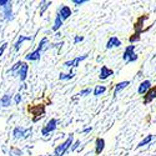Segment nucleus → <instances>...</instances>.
<instances>
[{
    "label": "nucleus",
    "mask_w": 156,
    "mask_h": 156,
    "mask_svg": "<svg viewBox=\"0 0 156 156\" xmlns=\"http://www.w3.org/2000/svg\"><path fill=\"white\" fill-rule=\"evenodd\" d=\"M11 73H16V75L19 76V79L21 83H24L28 77V71H29V65L25 61H18L12 65V68L10 69Z\"/></svg>",
    "instance_id": "obj_1"
},
{
    "label": "nucleus",
    "mask_w": 156,
    "mask_h": 156,
    "mask_svg": "<svg viewBox=\"0 0 156 156\" xmlns=\"http://www.w3.org/2000/svg\"><path fill=\"white\" fill-rule=\"evenodd\" d=\"M48 44V37H43L40 43H39L37 48L34 50V51H30L29 54H27V56H25V60L27 61H37V60H40L41 58V53H43V50L45 49V45Z\"/></svg>",
    "instance_id": "obj_2"
},
{
    "label": "nucleus",
    "mask_w": 156,
    "mask_h": 156,
    "mask_svg": "<svg viewBox=\"0 0 156 156\" xmlns=\"http://www.w3.org/2000/svg\"><path fill=\"white\" fill-rule=\"evenodd\" d=\"M73 144H74V135L70 134V136H69L66 140H65L62 144H60V145H58V146L55 147V150H54V156H64L65 152L69 150V147L73 146Z\"/></svg>",
    "instance_id": "obj_3"
},
{
    "label": "nucleus",
    "mask_w": 156,
    "mask_h": 156,
    "mask_svg": "<svg viewBox=\"0 0 156 156\" xmlns=\"http://www.w3.org/2000/svg\"><path fill=\"white\" fill-rule=\"evenodd\" d=\"M28 111H29L31 115H34V119H33L34 122L39 121V120L43 119L44 116H45V106L43 105V104H40V105L29 106V108H28Z\"/></svg>",
    "instance_id": "obj_4"
},
{
    "label": "nucleus",
    "mask_w": 156,
    "mask_h": 156,
    "mask_svg": "<svg viewBox=\"0 0 156 156\" xmlns=\"http://www.w3.org/2000/svg\"><path fill=\"white\" fill-rule=\"evenodd\" d=\"M135 48H136V46L133 45V44L125 48L124 53H122V59H124L125 62H135V61L139 59L137 54L135 53Z\"/></svg>",
    "instance_id": "obj_5"
},
{
    "label": "nucleus",
    "mask_w": 156,
    "mask_h": 156,
    "mask_svg": "<svg viewBox=\"0 0 156 156\" xmlns=\"http://www.w3.org/2000/svg\"><path fill=\"white\" fill-rule=\"evenodd\" d=\"M31 135V127L25 129L23 126H16L14 130H12V137L15 140L19 139H28Z\"/></svg>",
    "instance_id": "obj_6"
},
{
    "label": "nucleus",
    "mask_w": 156,
    "mask_h": 156,
    "mask_svg": "<svg viewBox=\"0 0 156 156\" xmlns=\"http://www.w3.org/2000/svg\"><path fill=\"white\" fill-rule=\"evenodd\" d=\"M58 124H59L58 119H55V118L50 119V120L45 124V126L43 127V130H41V135H44V136H49L51 133H54L55 130L58 129Z\"/></svg>",
    "instance_id": "obj_7"
},
{
    "label": "nucleus",
    "mask_w": 156,
    "mask_h": 156,
    "mask_svg": "<svg viewBox=\"0 0 156 156\" xmlns=\"http://www.w3.org/2000/svg\"><path fill=\"white\" fill-rule=\"evenodd\" d=\"M85 59H87V54L81 55V56H77V58H75V59H73V60H69V61H65V62L62 64V66L68 68V69L77 68V66L80 65V62H81V61H84Z\"/></svg>",
    "instance_id": "obj_8"
},
{
    "label": "nucleus",
    "mask_w": 156,
    "mask_h": 156,
    "mask_svg": "<svg viewBox=\"0 0 156 156\" xmlns=\"http://www.w3.org/2000/svg\"><path fill=\"white\" fill-rule=\"evenodd\" d=\"M58 15H60V18L62 20H66L73 15V10L68 5H61L59 8V10H58Z\"/></svg>",
    "instance_id": "obj_9"
},
{
    "label": "nucleus",
    "mask_w": 156,
    "mask_h": 156,
    "mask_svg": "<svg viewBox=\"0 0 156 156\" xmlns=\"http://www.w3.org/2000/svg\"><path fill=\"white\" fill-rule=\"evenodd\" d=\"M112 75H114V70L108 68L106 65H102L101 69H100V73H99V79L100 80H106V79H109V77L112 76Z\"/></svg>",
    "instance_id": "obj_10"
},
{
    "label": "nucleus",
    "mask_w": 156,
    "mask_h": 156,
    "mask_svg": "<svg viewBox=\"0 0 156 156\" xmlns=\"http://www.w3.org/2000/svg\"><path fill=\"white\" fill-rule=\"evenodd\" d=\"M150 89H151V81H150V80H145V81H142V83L139 85L137 94H139V95H142V96H145L146 93L149 91Z\"/></svg>",
    "instance_id": "obj_11"
},
{
    "label": "nucleus",
    "mask_w": 156,
    "mask_h": 156,
    "mask_svg": "<svg viewBox=\"0 0 156 156\" xmlns=\"http://www.w3.org/2000/svg\"><path fill=\"white\" fill-rule=\"evenodd\" d=\"M130 85V81H120V83H118L115 85V87H114V98H116L119 95V93H121L124 89H126L127 86Z\"/></svg>",
    "instance_id": "obj_12"
},
{
    "label": "nucleus",
    "mask_w": 156,
    "mask_h": 156,
    "mask_svg": "<svg viewBox=\"0 0 156 156\" xmlns=\"http://www.w3.org/2000/svg\"><path fill=\"white\" fill-rule=\"evenodd\" d=\"M122 45L121 40H119L116 36H111L108 43H106V49H114V48H120Z\"/></svg>",
    "instance_id": "obj_13"
},
{
    "label": "nucleus",
    "mask_w": 156,
    "mask_h": 156,
    "mask_svg": "<svg viewBox=\"0 0 156 156\" xmlns=\"http://www.w3.org/2000/svg\"><path fill=\"white\" fill-rule=\"evenodd\" d=\"M104 149H105V140L102 137H98L95 140V154L100 155L104 151Z\"/></svg>",
    "instance_id": "obj_14"
},
{
    "label": "nucleus",
    "mask_w": 156,
    "mask_h": 156,
    "mask_svg": "<svg viewBox=\"0 0 156 156\" xmlns=\"http://www.w3.org/2000/svg\"><path fill=\"white\" fill-rule=\"evenodd\" d=\"M155 99H156V86L151 87L149 91L146 93V95L144 96V104H149V102H151Z\"/></svg>",
    "instance_id": "obj_15"
},
{
    "label": "nucleus",
    "mask_w": 156,
    "mask_h": 156,
    "mask_svg": "<svg viewBox=\"0 0 156 156\" xmlns=\"http://www.w3.org/2000/svg\"><path fill=\"white\" fill-rule=\"evenodd\" d=\"M24 41H31V37H29V36H24V35H20V36L18 37V40L15 41V44H14V50H15V51H19Z\"/></svg>",
    "instance_id": "obj_16"
},
{
    "label": "nucleus",
    "mask_w": 156,
    "mask_h": 156,
    "mask_svg": "<svg viewBox=\"0 0 156 156\" xmlns=\"http://www.w3.org/2000/svg\"><path fill=\"white\" fill-rule=\"evenodd\" d=\"M11 104V94L6 93L2 96V99H0V106L2 108H9Z\"/></svg>",
    "instance_id": "obj_17"
},
{
    "label": "nucleus",
    "mask_w": 156,
    "mask_h": 156,
    "mask_svg": "<svg viewBox=\"0 0 156 156\" xmlns=\"http://www.w3.org/2000/svg\"><path fill=\"white\" fill-rule=\"evenodd\" d=\"M106 90H108V87H106L105 85H96L95 89H94V95H95L96 98H99V96H101V95L105 94Z\"/></svg>",
    "instance_id": "obj_18"
},
{
    "label": "nucleus",
    "mask_w": 156,
    "mask_h": 156,
    "mask_svg": "<svg viewBox=\"0 0 156 156\" xmlns=\"http://www.w3.org/2000/svg\"><path fill=\"white\" fill-rule=\"evenodd\" d=\"M62 23H64V20L60 18V15H58L56 14V16H55V19H54V25H53V31H58L61 27H62Z\"/></svg>",
    "instance_id": "obj_19"
},
{
    "label": "nucleus",
    "mask_w": 156,
    "mask_h": 156,
    "mask_svg": "<svg viewBox=\"0 0 156 156\" xmlns=\"http://www.w3.org/2000/svg\"><path fill=\"white\" fill-rule=\"evenodd\" d=\"M4 18L6 20H11L12 19V5H11V3L4 8Z\"/></svg>",
    "instance_id": "obj_20"
},
{
    "label": "nucleus",
    "mask_w": 156,
    "mask_h": 156,
    "mask_svg": "<svg viewBox=\"0 0 156 156\" xmlns=\"http://www.w3.org/2000/svg\"><path fill=\"white\" fill-rule=\"evenodd\" d=\"M74 76H75V73H73L71 70H70V73H60L59 74V79L61 80V81H65V80H71V79H74Z\"/></svg>",
    "instance_id": "obj_21"
},
{
    "label": "nucleus",
    "mask_w": 156,
    "mask_h": 156,
    "mask_svg": "<svg viewBox=\"0 0 156 156\" xmlns=\"http://www.w3.org/2000/svg\"><path fill=\"white\" fill-rule=\"evenodd\" d=\"M154 139V136L152 135H147L146 137H144L140 142H139V145H137V147H142V146H145V145H147V144H150L151 142V140Z\"/></svg>",
    "instance_id": "obj_22"
},
{
    "label": "nucleus",
    "mask_w": 156,
    "mask_h": 156,
    "mask_svg": "<svg viewBox=\"0 0 156 156\" xmlns=\"http://www.w3.org/2000/svg\"><path fill=\"white\" fill-rule=\"evenodd\" d=\"M51 5V2H40V15H43L45 10Z\"/></svg>",
    "instance_id": "obj_23"
},
{
    "label": "nucleus",
    "mask_w": 156,
    "mask_h": 156,
    "mask_svg": "<svg viewBox=\"0 0 156 156\" xmlns=\"http://www.w3.org/2000/svg\"><path fill=\"white\" fill-rule=\"evenodd\" d=\"M93 93V90L90 89V87H86V89H83V90H80V93L77 94L79 96H87V95H90Z\"/></svg>",
    "instance_id": "obj_24"
},
{
    "label": "nucleus",
    "mask_w": 156,
    "mask_h": 156,
    "mask_svg": "<svg viewBox=\"0 0 156 156\" xmlns=\"http://www.w3.org/2000/svg\"><path fill=\"white\" fill-rule=\"evenodd\" d=\"M139 40H140V34H137V33H134V35L130 36V39H129L130 43H136Z\"/></svg>",
    "instance_id": "obj_25"
},
{
    "label": "nucleus",
    "mask_w": 156,
    "mask_h": 156,
    "mask_svg": "<svg viewBox=\"0 0 156 156\" xmlns=\"http://www.w3.org/2000/svg\"><path fill=\"white\" fill-rule=\"evenodd\" d=\"M10 154H12V155H15V156H21V155H23V151H21L20 149H16V147H12V149L10 150Z\"/></svg>",
    "instance_id": "obj_26"
},
{
    "label": "nucleus",
    "mask_w": 156,
    "mask_h": 156,
    "mask_svg": "<svg viewBox=\"0 0 156 156\" xmlns=\"http://www.w3.org/2000/svg\"><path fill=\"white\" fill-rule=\"evenodd\" d=\"M8 43H3L2 45H0V58H2L3 56V54H4V51L6 50V48H8Z\"/></svg>",
    "instance_id": "obj_27"
},
{
    "label": "nucleus",
    "mask_w": 156,
    "mask_h": 156,
    "mask_svg": "<svg viewBox=\"0 0 156 156\" xmlns=\"http://www.w3.org/2000/svg\"><path fill=\"white\" fill-rule=\"evenodd\" d=\"M84 40V36H80V35H76L75 37H74V44H79V43H81Z\"/></svg>",
    "instance_id": "obj_28"
},
{
    "label": "nucleus",
    "mask_w": 156,
    "mask_h": 156,
    "mask_svg": "<svg viewBox=\"0 0 156 156\" xmlns=\"http://www.w3.org/2000/svg\"><path fill=\"white\" fill-rule=\"evenodd\" d=\"M85 3H87L86 0H73V4H75L76 6H80V5L85 4Z\"/></svg>",
    "instance_id": "obj_29"
},
{
    "label": "nucleus",
    "mask_w": 156,
    "mask_h": 156,
    "mask_svg": "<svg viewBox=\"0 0 156 156\" xmlns=\"http://www.w3.org/2000/svg\"><path fill=\"white\" fill-rule=\"evenodd\" d=\"M14 101H15V104H16V105H19V104L21 102V94H20V93H18V94L15 95V98H14Z\"/></svg>",
    "instance_id": "obj_30"
},
{
    "label": "nucleus",
    "mask_w": 156,
    "mask_h": 156,
    "mask_svg": "<svg viewBox=\"0 0 156 156\" xmlns=\"http://www.w3.org/2000/svg\"><path fill=\"white\" fill-rule=\"evenodd\" d=\"M79 146H80V140H77V141H75L74 144H73V146H71V150H73V151H75V150H76L77 147H79Z\"/></svg>",
    "instance_id": "obj_31"
},
{
    "label": "nucleus",
    "mask_w": 156,
    "mask_h": 156,
    "mask_svg": "<svg viewBox=\"0 0 156 156\" xmlns=\"http://www.w3.org/2000/svg\"><path fill=\"white\" fill-rule=\"evenodd\" d=\"M9 4H10L9 0H0V6H2L3 9H4L6 5H9Z\"/></svg>",
    "instance_id": "obj_32"
},
{
    "label": "nucleus",
    "mask_w": 156,
    "mask_h": 156,
    "mask_svg": "<svg viewBox=\"0 0 156 156\" xmlns=\"http://www.w3.org/2000/svg\"><path fill=\"white\" fill-rule=\"evenodd\" d=\"M91 130H93V127H91V126H90V127H86V129H84V130H83V134H87V133L91 131Z\"/></svg>",
    "instance_id": "obj_33"
}]
</instances>
